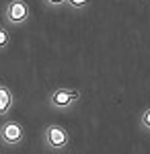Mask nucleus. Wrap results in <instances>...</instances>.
I'll return each mask as SVG.
<instances>
[{
    "label": "nucleus",
    "instance_id": "6",
    "mask_svg": "<svg viewBox=\"0 0 150 154\" xmlns=\"http://www.w3.org/2000/svg\"><path fill=\"white\" fill-rule=\"evenodd\" d=\"M8 45H11V31L4 25H0V51H4Z\"/></svg>",
    "mask_w": 150,
    "mask_h": 154
},
{
    "label": "nucleus",
    "instance_id": "9",
    "mask_svg": "<svg viewBox=\"0 0 150 154\" xmlns=\"http://www.w3.org/2000/svg\"><path fill=\"white\" fill-rule=\"evenodd\" d=\"M49 8H60V6H64L66 4V0H43Z\"/></svg>",
    "mask_w": 150,
    "mask_h": 154
},
{
    "label": "nucleus",
    "instance_id": "3",
    "mask_svg": "<svg viewBox=\"0 0 150 154\" xmlns=\"http://www.w3.org/2000/svg\"><path fill=\"white\" fill-rule=\"evenodd\" d=\"M78 101H80V91L78 88H66V86H60L56 91H52L47 97V103L54 109H70Z\"/></svg>",
    "mask_w": 150,
    "mask_h": 154
},
{
    "label": "nucleus",
    "instance_id": "5",
    "mask_svg": "<svg viewBox=\"0 0 150 154\" xmlns=\"http://www.w3.org/2000/svg\"><path fill=\"white\" fill-rule=\"evenodd\" d=\"M12 107H14V93L11 91L8 84L0 82V117L8 115Z\"/></svg>",
    "mask_w": 150,
    "mask_h": 154
},
{
    "label": "nucleus",
    "instance_id": "7",
    "mask_svg": "<svg viewBox=\"0 0 150 154\" xmlns=\"http://www.w3.org/2000/svg\"><path fill=\"white\" fill-rule=\"evenodd\" d=\"M138 125H140L144 131H148V134H150V107H148V109H144V111L140 113Z\"/></svg>",
    "mask_w": 150,
    "mask_h": 154
},
{
    "label": "nucleus",
    "instance_id": "1",
    "mask_svg": "<svg viewBox=\"0 0 150 154\" xmlns=\"http://www.w3.org/2000/svg\"><path fill=\"white\" fill-rule=\"evenodd\" d=\"M41 142L49 152H64L70 146V131L60 123H49L43 130Z\"/></svg>",
    "mask_w": 150,
    "mask_h": 154
},
{
    "label": "nucleus",
    "instance_id": "2",
    "mask_svg": "<svg viewBox=\"0 0 150 154\" xmlns=\"http://www.w3.org/2000/svg\"><path fill=\"white\" fill-rule=\"evenodd\" d=\"M31 19V6L25 0H8L4 6V21L12 27H21Z\"/></svg>",
    "mask_w": 150,
    "mask_h": 154
},
{
    "label": "nucleus",
    "instance_id": "4",
    "mask_svg": "<svg viewBox=\"0 0 150 154\" xmlns=\"http://www.w3.org/2000/svg\"><path fill=\"white\" fill-rule=\"evenodd\" d=\"M25 140V128L17 119H6L0 125V142L4 146H19Z\"/></svg>",
    "mask_w": 150,
    "mask_h": 154
},
{
    "label": "nucleus",
    "instance_id": "8",
    "mask_svg": "<svg viewBox=\"0 0 150 154\" xmlns=\"http://www.w3.org/2000/svg\"><path fill=\"white\" fill-rule=\"evenodd\" d=\"M66 4L70 8H74V11H82V8H86L91 4V0H66Z\"/></svg>",
    "mask_w": 150,
    "mask_h": 154
}]
</instances>
